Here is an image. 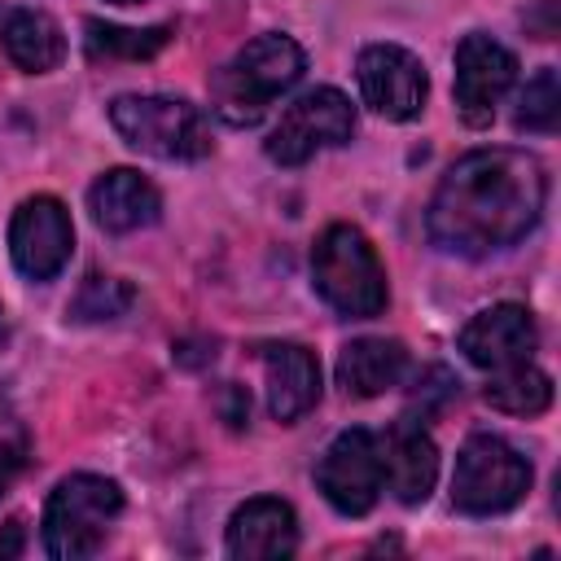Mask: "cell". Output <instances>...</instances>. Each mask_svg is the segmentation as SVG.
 Here are the masks:
<instances>
[{
    "label": "cell",
    "instance_id": "24",
    "mask_svg": "<svg viewBox=\"0 0 561 561\" xmlns=\"http://www.w3.org/2000/svg\"><path fill=\"white\" fill-rule=\"evenodd\" d=\"M18 552H22V526L9 522L4 535H0V557H18Z\"/></svg>",
    "mask_w": 561,
    "mask_h": 561
},
{
    "label": "cell",
    "instance_id": "9",
    "mask_svg": "<svg viewBox=\"0 0 561 561\" xmlns=\"http://www.w3.org/2000/svg\"><path fill=\"white\" fill-rule=\"evenodd\" d=\"M70 250H75V224H70V210L57 197L35 193L13 210L9 254H13V267L26 280H53L70 263Z\"/></svg>",
    "mask_w": 561,
    "mask_h": 561
},
{
    "label": "cell",
    "instance_id": "23",
    "mask_svg": "<svg viewBox=\"0 0 561 561\" xmlns=\"http://www.w3.org/2000/svg\"><path fill=\"white\" fill-rule=\"evenodd\" d=\"M22 456H26L22 430H18V425H0V486L13 478V469L22 465Z\"/></svg>",
    "mask_w": 561,
    "mask_h": 561
},
{
    "label": "cell",
    "instance_id": "7",
    "mask_svg": "<svg viewBox=\"0 0 561 561\" xmlns=\"http://www.w3.org/2000/svg\"><path fill=\"white\" fill-rule=\"evenodd\" d=\"M351 131H355V105L346 101V92H337V88H311V92H302L280 114V123L267 131L263 149L280 167H302L320 149L346 145Z\"/></svg>",
    "mask_w": 561,
    "mask_h": 561
},
{
    "label": "cell",
    "instance_id": "3",
    "mask_svg": "<svg viewBox=\"0 0 561 561\" xmlns=\"http://www.w3.org/2000/svg\"><path fill=\"white\" fill-rule=\"evenodd\" d=\"M311 285L346 320H373L386 311V267L373 241L355 224H329L311 245Z\"/></svg>",
    "mask_w": 561,
    "mask_h": 561
},
{
    "label": "cell",
    "instance_id": "20",
    "mask_svg": "<svg viewBox=\"0 0 561 561\" xmlns=\"http://www.w3.org/2000/svg\"><path fill=\"white\" fill-rule=\"evenodd\" d=\"M83 48H88V57L92 61H101V57H123V61H145V57H153V53H162L167 48V39H171V26H114V22H96V18H88L83 22Z\"/></svg>",
    "mask_w": 561,
    "mask_h": 561
},
{
    "label": "cell",
    "instance_id": "4",
    "mask_svg": "<svg viewBox=\"0 0 561 561\" xmlns=\"http://www.w3.org/2000/svg\"><path fill=\"white\" fill-rule=\"evenodd\" d=\"M118 513H123V491L114 478H101V473L61 478L44 504V552L53 561L92 557L105 543Z\"/></svg>",
    "mask_w": 561,
    "mask_h": 561
},
{
    "label": "cell",
    "instance_id": "18",
    "mask_svg": "<svg viewBox=\"0 0 561 561\" xmlns=\"http://www.w3.org/2000/svg\"><path fill=\"white\" fill-rule=\"evenodd\" d=\"M0 44H4L9 61L26 75H44V70L61 66V57H66V35L44 9L0 4Z\"/></svg>",
    "mask_w": 561,
    "mask_h": 561
},
{
    "label": "cell",
    "instance_id": "13",
    "mask_svg": "<svg viewBox=\"0 0 561 561\" xmlns=\"http://www.w3.org/2000/svg\"><path fill=\"white\" fill-rule=\"evenodd\" d=\"M381 460H386V486L399 504H425L438 478V447L421 430L416 416H399L381 434Z\"/></svg>",
    "mask_w": 561,
    "mask_h": 561
},
{
    "label": "cell",
    "instance_id": "1",
    "mask_svg": "<svg viewBox=\"0 0 561 561\" xmlns=\"http://www.w3.org/2000/svg\"><path fill=\"white\" fill-rule=\"evenodd\" d=\"M548 175L526 149H473L447 167L430 197V241L460 259H486L517 245L543 215Z\"/></svg>",
    "mask_w": 561,
    "mask_h": 561
},
{
    "label": "cell",
    "instance_id": "12",
    "mask_svg": "<svg viewBox=\"0 0 561 561\" xmlns=\"http://www.w3.org/2000/svg\"><path fill=\"white\" fill-rule=\"evenodd\" d=\"M535 346H539V329H535V316L522 302H495L460 329L465 359L473 368H486V373H500V368H513V364L530 359Z\"/></svg>",
    "mask_w": 561,
    "mask_h": 561
},
{
    "label": "cell",
    "instance_id": "25",
    "mask_svg": "<svg viewBox=\"0 0 561 561\" xmlns=\"http://www.w3.org/2000/svg\"><path fill=\"white\" fill-rule=\"evenodd\" d=\"M114 4H136V0H114Z\"/></svg>",
    "mask_w": 561,
    "mask_h": 561
},
{
    "label": "cell",
    "instance_id": "15",
    "mask_svg": "<svg viewBox=\"0 0 561 561\" xmlns=\"http://www.w3.org/2000/svg\"><path fill=\"white\" fill-rule=\"evenodd\" d=\"M267 373V412L276 421H298L320 399V364L298 342H263L259 346Z\"/></svg>",
    "mask_w": 561,
    "mask_h": 561
},
{
    "label": "cell",
    "instance_id": "21",
    "mask_svg": "<svg viewBox=\"0 0 561 561\" xmlns=\"http://www.w3.org/2000/svg\"><path fill=\"white\" fill-rule=\"evenodd\" d=\"M131 302H136V289H131L127 280H118V276H88V280L79 285V294L70 298L66 316L79 320V324H92V320H114V316H123Z\"/></svg>",
    "mask_w": 561,
    "mask_h": 561
},
{
    "label": "cell",
    "instance_id": "2",
    "mask_svg": "<svg viewBox=\"0 0 561 561\" xmlns=\"http://www.w3.org/2000/svg\"><path fill=\"white\" fill-rule=\"evenodd\" d=\"M302 70L307 53L289 35L267 31L210 75V105L228 127H254L272 101L302 79Z\"/></svg>",
    "mask_w": 561,
    "mask_h": 561
},
{
    "label": "cell",
    "instance_id": "17",
    "mask_svg": "<svg viewBox=\"0 0 561 561\" xmlns=\"http://www.w3.org/2000/svg\"><path fill=\"white\" fill-rule=\"evenodd\" d=\"M408 373V351L394 337H355L337 351V386L351 399H373L399 386Z\"/></svg>",
    "mask_w": 561,
    "mask_h": 561
},
{
    "label": "cell",
    "instance_id": "11",
    "mask_svg": "<svg viewBox=\"0 0 561 561\" xmlns=\"http://www.w3.org/2000/svg\"><path fill=\"white\" fill-rule=\"evenodd\" d=\"M355 79H359V96L394 123H408L425 110V92H430L425 66L416 53L399 44H368L355 61Z\"/></svg>",
    "mask_w": 561,
    "mask_h": 561
},
{
    "label": "cell",
    "instance_id": "19",
    "mask_svg": "<svg viewBox=\"0 0 561 561\" xmlns=\"http://www.w3.org/2000/svg\"><path fill=\"white\" fill-rule=\"evenodd\" d=\"M486 403L508 412V416H539L548 403H552V377L543 368H535L530 359L513 364V368H500L491 373L486 381Z\"/></svg>",
    "mask_w": 561,
    "mask_h": 561
},
{
    "label": "cell",
    "instance_id": "6",
    "mask_svg": "<svg viewBox=\"0 0 561 561\" xmlns=\"http://www.w3.org/2000/svg\"><path fill=\"white\" fill-rule=\"evenodd\" d=\"M530 491V460L500 434H469L451 469V504L469 517L508 513Z\"/></svg>",
    "mask_w": 561,
    "mask_h": 561
},
{
    "label": "cell",
    "instance_id": "5",
    "mask_svg": "<svg viewBox=\"0 0 561 561\" xmlns=\"http://www.w3.org/2000/svg\"><path fill=\"white\" fill-rule=\"evenodd\" d=\"M114 131L162 162H193L210 153V127L206 114L184 96H118L110 101Z\"/></svg>",
    "mask_w": 561,
    "mask_h": 561
},
{
    "label": "cell",
    "instance_id": "22",
    "mask_svg": "<svg viewBox=\"0 0 561 561\" xmlns=\"http://www.w3.org/2000/svg\"><path fill=\"white\" fill-rule=\"evenodd\" d=\"M561 123V79L552 66H543L517 96V127L522 131H539V136H552Z\"/></svg>",
    "mask_w": 561,
    "mask_h": 561
},
{
    "label": "cell",
    "instance_id": "16",
    "mask_svg": "<svg viewBox=\"0 0 561 561\" xmlns=\"http://www.w3.org/2000/svg\"><path fill=\"white\" fill-rule=\"evenodd\" d=\"M88 210H92L96 228H105V232H140V228L158 224L162 193L140 171L114 167L88 188Z\"/></svg>",
    "mask_w": 561,
    "mask_h": 561
},
{
    "label": "cell",
    "instance_id": "14",
    "mask_svg": "<svg viewBox=\"0 0 561 561\" xmlns=\"http://www.w3.org/2000/svg\"><path fill=\"white\" fill-rule=\"evenodd\" d=\"M228 557L237 561H272V557H289L298 548V517L285 500L276 495H259L245 500L232 522H228Z\"/></svg>",
    "mask_w": 561,
    "mask_h": 561
},
{
    "label": "cell",
    "instance_id": "8",
    "mask_svg": "<svg viewBox=\"0 0 561 561\" xmlns=\"http://www.w3.org/2000/svg\"><path fill=\"white\" fill-rule=\"evenodd\" d=\"M316 486L320 495L342 513V517H364L381 486H386V460H381V434L364 430V425H351L342 430L320 465H316Z\"/></svg>",
    "mask_w": 561,
    "mask_h": 561
},
{
    "label": "cell",
    "instance_id": "10",
    "mask_svg": "<svg viewBox=\"0 0 561 561\" xmlns=\"http://www.w3.org/2000/svg\"><path fill=\"white\" fill-rule=\"evenodd\" d=\"M513 83H517V57L500 39L469 31L456 44V110L469 127H486L495 118L500 96Z\"/></svg>",
    "mask_w": 561,
    "mask_h": 561
}]
</instances>
